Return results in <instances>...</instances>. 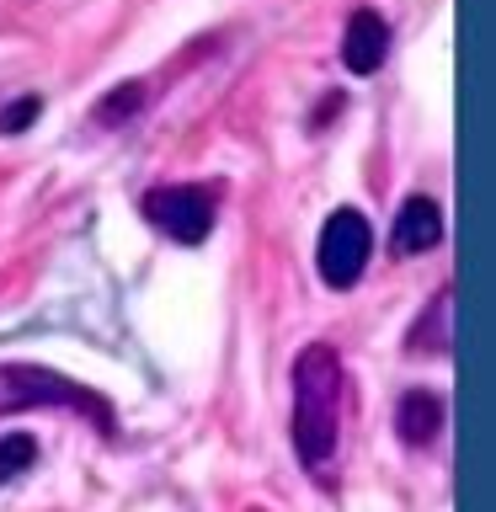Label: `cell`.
Wrapping results in <instances>:
<instances>
[{"instance_id":"6da1fadb","label":"cell","mask_w":496,"mask_h":512,"mask_svg":"<svg viewBox=\"0 0 496 512\" xmlns=\"http://www.w3.org/2000/svg\"><path fill=\"white\" fill-rule=\"evenodd\" d=\"M347 416V368L331 342H310L294 358V459L320 486H336Z\"/></svg>"},{"instance_id":"7a4b0ae2","label":"cell","mask_w":496,"mask_h":512,"mask_svg":"<svg viewBox=\"0 0 496 512\" xmlns=\"http://www.w3.org/2000/svg\"><path fill=\"white\" fill-rule=\"evenodd\" d=\"M32 406L75 411V416H86L96 432L118 438V411H112L96 390H86L80 379L54 374V368H38V363H0V416L6 411H32Z\"/></svg>"},{"instance_id":"3957f363","label":"cell","mask_w":496,"mask_h":512,"mask_svg":"<svg viewBox=\"0 0 496 512\" xmlns=\"http://www.w3.org/2000/svg\"><path fill=\"white\" fill-rule=\"evenodd\" d=\"M139 208L160 235L176 240V246H203V240L214 235V192L208 187H192V182L150 187L139 198Z\"/></svg>"},{"instance_id":"277c9868","label":"cell","mask_w":496,"mask_h":512,"mask_svg":"<svg viewBox=\"0 0 496 512\" xmlns=\"http://www.w3.org/2000/svg\"><path fill=\"white\" fill-rule=\"evenodd\" d=\"M368 251H374V230L358 208H336V214L320 224V246H315V272L326 288H352L368 267Z\"/></svg>"},{"instance_id":"5b68a950","label":"cell","mask_w":496,"mask_h":512,"mask_svg":"<svg viewBox=\"0 0 496 512\" xmlns=\"http://www.w3.org/2000/svg\"><path fill=\"white\" fill-rule=\"evenodd\" d=\"M384 59H390V22L374 6H358L342 32V64L352 75H374L384 70Z\"/></svg>"},{"instance_id":"8992f818","label":"cell","mask_w":496,"mask_h":512,"mask_svg":"<svg viewBox=\"0 0 496 512\" xmlns=\"http://www.w3.org/2000/svg\"><path fill=\"white\" fill-rule=\"evenodd\" d=\"M443 240V208L432 203V198H406L400 203V214H395V230H390V251L395 256H422L432 251Z\"/></svg>"},{"instance_id":"52a82bcc","label":"cell","mask_w":496,"mask_h":512,"mask_svg":"<svg viewBox=\"0 0 496 512\" xmlns=\"http://www.w3.org/2000/svg\"><path fill=\"white\" fill-rule=\"evenodd\" d=\"M443 422H448V406H443L438 390H427V384H416V390H406L395 400V427L411 448H427L443 432Z\"/></svg>"},{"instance_id":"ba28073f","label":"cell","mask_w":496,"mask_h":512,"mask_svg":"<svg viewBox=\"0 0 496 512\" xmlns=\"http://www.w3.org/2000/svg\"><path fill=\"white\" fill-rule=\"evenodd\" d=\"M448 304H454V288H443V294L422 310L416 331L406 336V347H411V352H448Z\"/></svg>"},{"instance_id":"9c48e42d","label":"cell","mask_w":496,"mask_h":512,"mask_svg":"<svg viewBox=\"0 0 496 512\" xmlns=\"http://www.w3.org/2000/svg\"><path fill=\"white\" fill-rule=\"evenodd\" d=\"M150 102V86L144 80H123V86H112V96L102 107H96V123H107V128H118V123H128L134 112Z\"/></svg>"},{"instance_id":"30bf717a","label":"cell","mask_w":496,"mask_h":512,"mask_svg":"<svg viewBox=\"0 0 496 512\" xmlns=\"http://www.w3.org/2000/svg\"><path fill=\"white\" fill-rule=\"evenodd\" d=\"M32 464H38V443H32L27 432H6V438H0V486L16 475H27Z\"/></svg>"},{"instance_id":"8fae6325","label":"cell","mask_w":496,"mask_h":512,"mask_svg":"<svg viewBox=\"0 0 496 512\" xmlns=\"http://www.w3.org/2000/svg\"><path fill=\"white\" fill-rule=\"evenodd\" d=\"M38 112H43L38 96H16V102L0 107V134H27V128L38 123Z\"/></svg>"}]
</instances>
